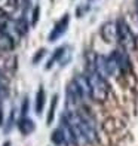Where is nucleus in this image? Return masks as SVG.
Instances as JSON below:
<instances>
[{
	"mask_svg": "<svg viewBox=\"0 0 138 146\" xmlns=\"http://www.w3.org/2000/svg\"><path fill=\"white\" fill-rule=\"evenodd\" d=\"M64 116L67 118V121L70 124V128L76 137L77 145H82V143L92 145L98 140L95 122L86 110H76V112L67 110V113Z\"/></svg>",
	"mask_w": 138,
	"mask_h": 146,
	"instance_id": "nucleus-1",
	"label": "nucleus"
},
{
	"mask_svg": "<svg viewBox=\"0 0 138 146\" xmlns=\"http://www.w3.org/2000/svg\"><path fill=\"white\" fill-rule=\"evenodd\" d=\"M85 76H86L88 84H89V88H91V97H92V100H95L98 103L104 102L107 98V96H108V84H107V81L103 76L98 75L94 67L89 69Z\"/></svg>",
	"mask_w": 138,
	"mask_h": 146,
	"instance_id": "nucleus-2",
	"label": "nucleus"
},
{
	"mask_svg": "<svg viewBox=\"0 0 138 146\" xmlns=\"http://www.w3.org/2000/svg\"><path fill=\"white\" fill-rule=\"evenodd\" d=\"M94 69H95V72L98 73V75L103 76L104 79H107L108 76H111V75H114V73L119 72L113 54H110L108 57H106V55H95Z\"/></svg>",
	"mask_w": 138,
	"mask_h": 146,
	"instance_id": "nucleus-3",
	"label": "nucleus"
},
{
	"mask_svg": "<svg viewBox=\"0 0 138 146\" xmlns=\"http://www.w3.org/2000/svg\"><path fill=\"white\" fill-rule=\"evenodd\" d=\"M116 29H117V40L120 42V45L126 49H132L135 46V37L132 35V31H131V29L126 25V23L123 19H117Z\"/></svg>",
	"mask_w": 138,
	"mask_h": 146,
	"instance_id": "nucleus-4",
	"label": "nucleus"
},
{
	"mask_svg": "<svg viewBox=\"0 0 138 146\" xmlns=\"http://www.w3.org/2000/svg\"><path fill=\"white\" fill-rule=\"evenodd\" d=\"M68 24H70V15L65 14V15H62L61 19H58V21L55 23L54 29H52V31L49 33V36H48V40H49V42L58 40V39H60V37L64 35V33L67 31Z\"/></svg>",
	"mask_w": 138,
	"mask_h": 146,
	"instance_id": "nucleus-5",
	"label": "nucleus"
},
{
	"mask_svg": "<svg viewBox=\"0 0 138 146\" xmlns=\"http://www.w3.org/2000/svg\"><path fill=\"white\" fill-rule=\"evenodd\" d=\"M116 60V64H117V69H119L120 73H128L131 72V61H129V57L126 54V51L123 48H117L116 51L111 52Z\"/></svg>",
	"mask_w": 138,
	"mask_h": 146,
	"instance_id": "nucleus-6",
	"label": "nucleus"
},
{
	"mask_svg": "<svg viewBox=\"0 0 138 146\" xmlns=\"http://www.w3.org/2000/svg\"><path fill=\"white\" fill-rule=\"evenodd\" d=\"M100 33H101V36H103L104 40L108 42V43L117 40V29H116V23H113V21L104 23L101 25Z\"/></svg>",
	"mask_w": 138,
	"mask_h": 146,
	"instance_id": "nucleus-7",
	"label": "nucleus"
},
{
	"mask_svg": "<svg viewBox=\"0 0 138 146\" xmlns=\"http://www.w3.org/2000/svg\"><path fill=\"white\" fill-rule=\"evenodd\" d=\"M73 81L76 82L79 91H80V94L83 97V102H86L88 98H92L91 97V88H89V84H88V79L85 75H77Z\"/></svg>",
	"mask_w": 138,
	"mask_h": 146,
	"instance_id": "nucleus-8",
	"label": "nucleus"
},
{
	"mask_svg": "<svg viewBox=\"0 0 138 146\" xmlns=\"http://www.w3.org/2000/svg\"><path fill=\"white\" fill-rule=\"evenodd\" d=\"M60 128H61L62 134H64V137H65V142H67V145H77V142H76V137H74L73 131H71V128H70V124H68L67 118H65L64 115L61 116V121H60Z\"/></svg>",
	"mask_w": 138,
	"mask_h": 146,
	"instance_id": "nucleus-9",
	"label": "nucleus"
},
{
	"mask_svg": "<svg viewBox=\"0 0 138 146\" xmlns=\"http://www.w3.org/2000/svg\"><path fill=\"white\" fill-rule=\"evenodd\" d=\"M16 127H18L19 133L24 134V136H28V134H31V133L36 130L34 121L30 119V118H27V116H21V119L16 122Z\"/></svg>",
	"mask_w": 138,
	"mask_h": 146,
	"instance_id": "nucleus-10",
	"label": "nucleus"
},
{
	"mask_svg": "<svg viewBox=\"0 0 138 146\" xmlns=\"http://www.w3.org/2000/svg\"><path fill=\"white\" fill-rule=\"evenodd\" d=\"M15 46V39L8 33L0 31V51H12Z\"/></svg>",
	"mask_w": 138,
	"mask_h": 146,
	"instance_id": "nucleus-11",
	"label": "nucleus"
},
{
	"mask_svg": "<svg viewBox=\"0 0 138 146\" xmlns=\"http://www.w3.org/2000/svg\"><path fill=\"white\" fill-rule=\"evenodd\" d=\"M9 96V81L6 75L0 70V100H3Z\"/></svg>",
	"mask_w": 138,
	"mask_h": 146,
	"instance_id": "nucleus-12",
	"label": "nucleus"
},
{
	"mask_svg": "<svg viewBox=\"0 0 138 146\" xmlns=\"http://www.w3.org/2000/svg\"><path fill=\"white\" fill-rule=\"evenodd\" d=\"M45 98H46L45 90H43V87H40V88L37 90V94H36V113H37V115H40L42 112H43Z\"/></svg>",
	"mask_w": 138,
	"mask_h": 146,
	"instance_id": "nucleus-13",
	"label": "nucleus"
},
{
	"mask_svg": "<svg viewBox=\"0 0 138 146\" xmlns=\"http://www.w3.org/2000/svg\"><path fill=\"white\" fill-rule=\"evenodd\" d=\"M51 142L54 143L55 146H64V145H67V142H65V137H64V134H62V131H61L60 127L55 128L54 131H52V134H51Z\"/></svg>",
	"mask_w": 138,
	"mask_h": 146,
	"instance_id": "nucleus-14",
	"label": "nucleus"
},
{
	"mask_svg": "<svg viewBox=\"0 0 138 146\" xmlns=\"http://www.w3.org/2000/svg\"><path fill=\"white\" fill-rule=\"evenodd\" d=\"M64 52H65V46H61V48H58L55 52H54V55H52L51 57V60H49V61H48V64H46V69H51L52 67V66H54L57 61H60V60H61V57L64 55Z\"/></svg>",
	"mask_w": 138,
	"mask_h": 146,
	"instance_id": "nucleus-15",
	"label": "nucleus"
},
{
	"mask_svg": "<svg viewBox=\"0 0 138 146\" xmlns=\"http://www.w3.org/2000/svg\"><path fill=\"white\" fill-rule=\"evenodd\" d=\"M57 103H58V96H54L52 98V103H51V109H49V115H48V124L52 122V119H54V113H55V108H57Z\"/></svg>",
	"mask_w": 138,
	"mask_h": 146,
	"instance_id": "nucleus-16",
	"label": "nucleus"
},
{
	"mask_svg": "<svg viewBox=\"0 0 138 146\" xmlns=\"http://www.w3.org/2000/svg\"><path fill=\"white\" fill-rule=\"evenodd\" d=\"M45 54H46V49H43V48H42V49H39V51H37V54H36L34 57H33V63L37 64V63L40 61V60H42L43 57H45Z\"/></svg>",
	"mask_w": 138,
	"mask_h": 146,
	"instance_id": "nucleus-17",
	"label": "nucleus"
},
{
	"mask_svg": "<svg viewBox=\"0 0 138 146\" xmlns=\"http://www.w3.org/2000/svg\"><path fill=\"white\" fill-rule=\"evenodd\" d=\"M27 112H28V98H24L22 109H21V115H22V116H27Z\"/></svg>",
	"mask_w": 138,
	"mask_h": 146,
	"instance_id": "nucleus-18",
	"label": "nucleus"
},
{
	"mask_svg": "<svg viewBox=\"0 0 138 146\" xmlns=\"http://www.w3.org/2000/svg\"><path fill=\"white\" fill-rule=\"evenodd\" d=\"M39 6H36L34 8V12H33V25H36V23H37V19H39Z\"/></svg>",
	"mask_w": 138,
	"mask_h": 146,
	"instance_id": "nucleus-19",
	"label": "nucleus"
},
{
	"mask_svg": "<svg viewBox=\"0 0 138 146\" xmlns=\"http://www.w3.org/2000/svg\"><path fill=\"white\" fill-rule=\"evenodd\" d=\"M3 146H11V142H5V143H3Z\"/></svg>",
	"mask_w": 138,
	"mask_h": 146,
	"instance_id": "nucleus-20",
	"label": "nucleus"
},
{
	"mask_svg": "<svg viewBox=\"0 0 138 146\" xmlns=\"http://www.w3.org/2000/svg\"><path fill=\"white\" fill-rule=\"evenodd\" d=\"M137 5H138V0H137Z\"/></svg>",
	"mask_w": 138,
	"mask_h": 146,
	"instance_id": "nucleus-21",
	"label": "nucleus"
},
{
	"mask_svg": "<svg viewBox=\"0 0 138 146\" xmlns=\"http://www.w3.org/2000/svg\"><path fill=\"white\" fill-rule=\"evenodd\" d=\"M91 2H92V0H91Z\"/></svg>",
	"mask_w": 138,
	"mask_h": 146,
	"instance_id": "nucleus-22",
	"label": "nucleus"
}]
</instances>
